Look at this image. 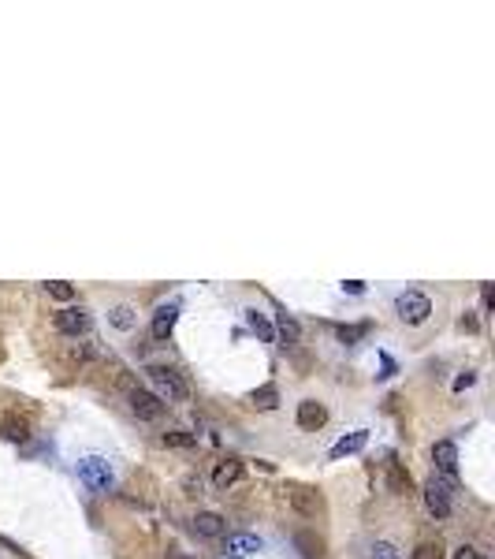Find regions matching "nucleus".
<instances>
[{
  "instance_id": "21",
  "label": "nucleus",
  "mask_w": 495,
  "mask_h": 559,
  "mask_svg": "<svg viewBox=\"0 0 495 559\" xmlns=\"http://www.w3.org/2000/svg\"><path fill=\"white\" fill-rule=\"evenodd\" d=\"M45 291L53 294L56 302H71V299H75V287L68 284V280H48V284H45Z\"/></svg>"
},
{
  "instance_id": "30",
  "label": "nucleus",
  "mask_w": 495,
  "mask_h": 559,
  "mask_svg": "<svg viewBox=\"0 0 495 559\" xmlns=\"http://www.w3.org/2000/svg\"><path fill=\"white\" fill-rule=\"evenodd\" d=\"M481 302H484V309H491V284L481 287Z\"/></svg>"
},
{
  "instance_id": "12",
  "label": "nucleus",
  "mask_w": 495,
  "mask_h": 559,
  "mask_svg": "<svg viewBox=\"0 0 495 559\" xmlns=\"http://www.w3.org/2000/svg\"><path fill=\"white\" fill-rule=\"evenodd\" d=\"M324 421H328V410H324V403H317V399H302V403H298V425H302V429L317 433Z\"/></svg>"
},
{
  "instance_id": "24",
  "label": "nucleus",
  "mask_w": 495,
  "mask_h": 559,
  "mask_svg": "<svg viewBox=\"0 0 495 559\" xmlns=\"http://www.w3.org/2000/svg\"><path fill=\"white\" fill-rule=\"evenodd\" d=\"M369 559H399V552H395V545H387V540H376L369 548Z\"/></svg>"
},
{
  "instance_id": "22",
  "label": "nucleus",
  "mask_w": 495,
  "mask_h": 559,
  "mask_svg": "<svg viewBox=\"0 0 495 559\" xmlns=\"http://www.w3.org/2000/svg\"><path fill=\"white\" fill-rule=\"evenodd\" d=\"M108 321L120 328V332H127V328H135V309H130V306H115L112 314H108Z\"/></svg>"
},
{
  "instance_id": "17",
  "label": "nucleus",
  "mask_w": 495,
  "mask_h": 559,
  "mask_svg": "<svg viewBox=\"0 0 495 559\" xmlns=\"http://www.w3.org/2000/svg\"><path fill=\"white\" fill-rule=\"evenodd\" d=\"M272 328H276V336L283 339V347H294V343L302 339V328H298V321H294L291 314H279V321Z\"/></svg>"
},
{
  "instance_id": "20",
  "label": "nucleus",
  "mask_w": 495,
  "mask_h": 559,
  "mask_svg": "<svg viewBox=\"0 0 495 559\" xmlns=\"http://www.w3.org/2000/svg\"><path fill=\"white\" fill-rule=\"evenodd\" d=\"M160 443H164V448H194L197 436L194 433H183V429H172V433L160 436Z\"/></svg>"
},
{
  "instance_id": "13",
  "label": "nucleus",
  "mask_w": 495,
  "mask_h": 559,
  "mask_svg": "<svg viewBox=\"0 0 495 559\" xmlns=\"http://www.w3.org/2000/svg\"><path fill=\"white\" fill-rule=\"evenodd\" d=\"M242 478V458H220L217 470H212V485L217 488H231Z\"/></svg>"
},
{
  "instance_id": "27",
  "label": "nucleus",
  "mask_w": 495,
  "mask_h": 559,
  "mask_svg": "<svg viewBox=\"0 0 495 559\" xmlns=\"http://www.w3.org/2000/svg\"><path fill=\"white\" fill-rule=\"evenodd\" d=\"M473 381H476V376H473V373H462V376H458V381H454V391H462V388H469Z\"/></svg>"
},
{
  "instance_id": "14",
  "label": "nucleus",
  "mask_w": 495,
  "mask_h": 559,
  "mask_svg": "<svg viewBox=\"0 0 495 559\" xmlns=\"http://www.w3.org/2000/svg\"><path fill=\"white\" fill-rule=\"evenodd\" d=\"M369 443V433L365 429H354V433H346L343 440L332 443V458H346V455H358L361 448Z\"/></svg>"
},
{
  "instance_id": "25",
  "label": "nucleus",
  "mask_w": 495,
  "mask_h": 559,
  "mask_svg": "<svg viewBox=\"0 0 495 559\" xmlns=\"http://www.w3.org/2000/svg\"><path fill=\"white\" fill-rule=\"evenodd\" d=\"M414 559H443V548L436 545V540H424V545H417Z\"/></svg>"
},
{
  "instance_id": "7",
  "label": "nucleus",
  "mask_w": 495,
  "mask_h": 559,
  "mask_svg": "<svg viewBox=\"0 0 495 559\" xmlns=\"http://www.w3.org/2000/svg\"><path fill=\"white\" fill-rule=\"evenodd\" d=\"M421 496H424V507H428V515H432V518H451V492L443 488L436 478L424 485Z\"/></svg>"
},
{
  "instance_id": "3",
  "label": "nucleus",
  "mask_w": 495,
  "mask_h": 559,
  "mask_svg": "<svg viewBox=\"0 0 495 559\" xmlns=\"http://www.w3.org/2000/svg\"><path fill=\"white\" fill-rule=\"evenodd\" d=\"M395 309H399V317L406 324H424L428 314H432V299L421 291H402L399 299H395Z\"/></svg>"
},
{
  "instance_id": "28",
  "label": "nucleus",
  "mask_w": 495,
  "mask_h": 559,
  "mask_svg": "<svg viewBox=\"0 0 495 559\" xmlns=\"http://www.w3.org/2000/svg\"><path fill=\"white\" fill-rule=\"evenodd\" d=\"M343 287H346V291H350V294H361V291H365V284H361V280H346V284H343Z\"/></svg>"
},
{
  "instance_id": "9",
  "label": "nucleus",
  "mask_w": 495,
  "mask_h": 559,
  "mask_svg": "<svg viewBox=\"0 0 495 559\" xmlns=\"http://www.w3.org/2000/svg\"><path fill=\"white\" fill-rule=\"evenodd\" d=\"M432 463H436V470L443 473V478L454 481V473H458V448H454L451 440L432 443Z\"/></svg>"
},
{
  "instance_id": "5",
  "label": "nucleus",
  "mask_w": 495,
  "mask_h": 559,
  "mask_svg": "<svg viewBox=\"0 0 495 559\" xmlns=\"http://www.w3.org/2000/svg\"><path fill=\"white\" fill-rule=\"evenodd\" d=\"M53 324H56V332H63V336H86L93 321H90V314L82 306H63V309H56Z\"/></svg>"
},
{
  "instance_id": "15",
  "label": "nucleus",
  "mask_w": 495,
  "mask_h": 559,
  "mask_svg": "<svg viewBox=\"0 0 495 559\" xmlns=\"http://www.w3.org/2000/svg\"><path fill=\"white\" fill-rule=\"evenodd\" d=\"M0 433H4L8 440H15V443H23V440H30V421L19 418V414H4L0 418Z\"/></svg>"
},
{
  "instance_id": "29",
  "label": "nucleus",
  "mask_w": 495,
  "mask_h": 559,
  "mask_svg": "<svg viewBox=\"0 0 495 559\" xmlns=\"http://www.w3.org/2000/svg\"><path fill=\"white\" fill-rule=\"evenodd\" d=\"M458 324H462V332H476V317H469V314H466V317H462Z\"/></svg>"
},
{
  "instance_id": "19",
  "label": "nucleus",
  "mask_w": 495,
  "mask_h": 559,
  "mask_svg": "<svg viewBox=\"0 0 495 559\" xmlns=\"http://www.w3.org/2000/svg\"><path fill=\"white\" fill-rule=\"evenodd\" d=\"M250 403H254L257 410H276V406H279V388H276V384H261L254 396H250Z\"/></svg>"
},
{
  "instance_id": "26",
  "label": "nucleus",
  "mask_w": 495,
  "mask_h": 559,
  "mask_svg": "<svg viewBox=\"0 0 495 559\" xmlns=\"http://www.w3.org/2000/svg\"><path fill=\"white\" fill-rule=\"evenodd\" d=\"M451 559H484V555L476 552L473 545H462V548H454V555H451Z\"/></svg>"
},
{
  "instance_id": "10",
  "label": "nucleus",
  "mask_w": 495,
  "mask_h": 559,
  "mask_svg": "<svg viewBox=\"0 0 495 559\" xmlns=\"http://www.w3.org/2000/svg\"><path fill=\"white\" fill-rule=\"evenodd\" d=\"M175 321H179V302H168V306H157V314L150 321V332L153 339H168L175 332Z\"/></svg>"
},
{
  "instance_id": "6",
  "label": "nucleus",
  "mask_w": 495,
  "mask_h": 559,
  "mask_svg": "<svg viewBox=\"0 0 495 559\" xmlns=\"http://www.w3.org/2000/svg\"><path fill=\"white\" fill-rule=\"evenodd\" d=\"M291 507L298 511L302 518H317L324 511V500H321V492L317 488H306V485H291Z\"/></svg>"
},
{
  "instance_id": "4",
  "label": "nucleus",
  "mask_w": 495,
  "mask_h": 559,
  "mask_svg": "<svg viewBox=\"0 0 495 559\" xmlns=\"http://www.w3.org/2000/svg\"><path fill=\"white\" fill-rule=\"evenodd\" d=\"M127 403H130V410H135L138 421H160L164 410H168V406H164V403L153 396V391H145V388H130V391H127Z\"/></svg>"
},
{
  "instance_id": "16",
  "label": "nucleus",
  "mask_w": 495,
  "mask_h": 559,
  "mask_svg": "<svg viewBox=\"0 0 495 559\" xmlns=\"http://www.w3.org/2000/svg\"><path fill=\"white\" fill-rule=\"evenodd\" d=\"M246 324H250V332L261 339V343H276V328L265 314H257V309H246Z\"/></svg>"
},
{
  "instance_id": "18",
  "label": "nucleus",
  "mask_w": 495,
  "mask_h": 559,
  "mask_svg": "<svg viewBox=\"0 0 495 559\" xmlns=\"http://www.w3.org/2000/svg\"><path fill=\"white\" fill-rule=\"evenodd\" d=\"M387 488H391V492H399V496H406V492L414 488V481H410V473H406L399 463H387Z\"/></svg>"
},
{
  "instance_id": "1",
  "label": "nucleus",
  "mask_w": 495,
  "mask_h": 559,
  "mask_svg": "<svg viewBox=\"0 0 495 559\" xmlns=\"http://www.w3.org/2000/svg\"><path fill=\"white\" fill-rule=\"evenodd\" d=\"M145 373H150V384L157 388L153 396H157L164 406H168V403H187L190 388H187V381H183V376H179L172 366H150Z\"/></svg>"
},
{
  "instance_id": "2",
  "label": "nucleus",
  "mask_w": 495,
  "mask_h": 559,
  "mask_svg": "<svg viewBox=\"0 0 495 559\" xmlns=\"http://www.w3.org/2000/svg\"><path fill=\"white\" fill-rule=\"evenodd\" d=\"M75 473H78V481L86 485L90 492H108L112 488V481H115V473H112V463L105 455H86V458H78V466H75Z\"/></svg>"
},
{
  "instance_id": "23",
  "label": "nucleus",
  "mask_w": 495,
  "mask_h": 559,
  "mask_svg": "<svg viewBox=\"0 0 495 559\" xmlns=\"http://www.w3.org/2000/svg\"><path fill=\"white\" fill-rule=\"evenodd\" d=\"M365 332H369V324H339V328H335L339 343H358Z\"/></svg>"
},
{
  "instance_id": "8",
  "label": "nucleus",
  "mask_w": 495,
  "mask_h": 559,
  "mask_svg": "<svg viewBox=\"0 0 495 559\" xmlns=\"http://www.w3.org/2000/svg\"><path fill=\"white\" fill-rule=\"evenodd\" d=\"M254 552H261V537L257 533H227L224 537V555L227 559H250Z\"/></svg>"
},
{
  "instance_id": "11",
  "label": "nucleus",
  "mask_w": 495,
  "mask_h": 559,
  "mask_svg": "<svg viewBox=\"0 0 495 559\" xmlns=\"http://www.w3.org/2000/svg\"><path fill=\"white\" fill-rule=\"evenodd\" d=\"M194 533H202V537H227V522H224V515H217V511H197L194 515Z\"/></svg>"
}]
</instances>
